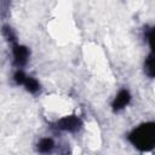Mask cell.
I'll list each match as a JSON object with an SVG mask.
<instances>
[{
  "mask_svg": "<svg viewBox=\"0 0 155 155\" xmlns=\"http://www.w3.org/2000/svg\"><path fill=\"white\" fill-rule=\"evenodd\" d=\"M143 36H144L145 42H148L149 46H150V48L153 50V38H154V29H153V27L145 25L144 27V30H143Z\"/></svg>",
  "mask_w": 155,
  "mask_h": 155,
  "instance_id": "cell-9",
  "label": "cell"
},
{
  "mask_svg": "<svg viewBox=\"0 0 155 155\" xmlns=\"http://www.w3.org/2000/svg\"><path fill=\"white\" fill-rule=\"evenodd\" d=\"M132 99V96L130 93V91L127 88H121L117 94L115 96V98L113 99L111 102V109L114 113H117V111H121L122 109H125L130 102Z\"/></svg>",
  "mask_w": 155,
  "mask_h": 155,
  "instance_id": "cell-5",
  "label": "cell"
},
{
  "mask_svg": "<svg viewBox=\"0 0 155 155\" xmlns=\"http://www.w3.org/2000/svg\"><path fill=\"white\" fill-rule=\"evenodd\" d=\"M144 73L148 78L153 79L154 78V54L153 51H150V53L147 56L145 61H144Z\"/></svg>",
  "mask_w": 155,
  "mask_h": 155,
  "instance_id": "cell-7",
  "label": "cell"
},
{
  "mask_svg": "<svg viewBox=\"0 0 155 155\" xmlns=\"http://www.w3.org/2000/svg\"><path fill=\"white\" fill-rule=\"evenodd\" d=\"M54 148H56V143H54L53 138H51V137H44L36 144V151L42 155L51 154L54 150Z\"/></svg>",
  "mask_w": 155,
  "mask_h": 155,
  "instance_id": "cell-6",
  "label": "cell"
},
{
  "mask_svg": "<svg viewBox=\"0 0 155 155\" xmlns=\"http://www.w3.org/2000/svg\"><path fill=\"white\" fill-rule=\"evenodd\" d=\"M52 127L57 131L69 132V133H76L82 127V120L78 115H69L59 119L54 124H52Z\"/></svg>",
  "mask_w": 155,
  "mask_h": 155,
  "instance_id": "cell-3",
  "label": "cell"
},
{
  "mask_svg": "<svg viewBox=\"0 0 155 155\" xmlns=\"http://www.w3.org/2000/svg\"><path fill=\"white\" fill-rule=\"evenodd\" d=\"M12 54H13V65L18 69H22L27 65L30 56V51L27 46L19 45L17 42L12 44Z\"/></svg>",
  "mask_w": 155,
  "mask_h": 155,
  "instance_id": "cell-4",
  "label": "cell"
},
{
  "mask_svg": "<svg viewBox=\"0 0 155 155\" xmlns=\"http://www.w3.org/2000/svg\"><path fill=\"white\" fill-rule=\"evenodd\" d=\"M1 33L4 35V38L8 41V42H12L15 44L17 41V36H16V33L13 31V29L8 25V24H4L1 27Z\"/></svg>",
  "mask_w": 155,
  "mask_h": 155,
  "instance_id": "cell-8",
  "label": "cell"
},
{
  "mask_svg": "<svg viewBox=\"0 0 155 155\" xmlns=\"http://www.w3.org/2000/svg\"><path fill=\"white\" fill-rule=\"evenodd\" d=\"M12 79H13V82L17 86H19V85L24 86L25 91L29 92L30 94H38L41 90V86H40L39 81L35 78H33L30 75H27L22 69H17L15 71Z\"/></svg>",
  "mask_w": 155,
  "mask_h": 155,
  "instance_id": "cell-2",
  "label": "cell"
},
{
  "mask_svg": "<svg viewBox=\"0 0 155 155\" xmlns=\"http://www.w3.org/2000/svg\"><path fill=\"white\" fill-rule=\"evenodd\" d=\"M127 139L139 151H151L155 145V124L153 121L140 124L128 133Z\"/></svg>",
  "mask_w": 155,
  "mask_h": 155,
  "instance_id": "cell-1",
  "label": "cell"
}]
</instances>
